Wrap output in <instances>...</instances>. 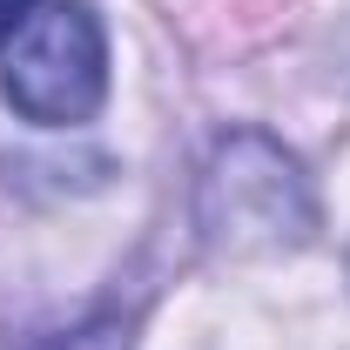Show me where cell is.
Wrapping results in <instances>:
<instances>
[{"label": "cell", "mask_w": 350, "mask_h": 350, "mask_svg": "<svg viewBox=\"0 0 350 350\" xmlns=\"http://www.w3.org/2000/svg\"><path fill=\"white\" fill-rule=\"evenodd\" d=\"M7 101L41 129H75L108 94V34L88 0H47L7 41Z\"/></svg>", "instance_id": "1"}, {"label": "cell", "mask_w": 350, "mask_h": 350, "mask_svg": "<svg viewBox=\"0 0 350 350\" xmlns=\"http://www.w3.org/2000/svg\"><path fill=\"white\" fill-rule=\"evenodd\" d=\"M317 202L304 169L269 142V135H229L202 175V229L222 250H290L304 243Z\"/></svg>", "instance_id": "2"}, {"label": "cell", "mask_w": 350, "mask_h": 350, "mask_svg": "<svg viewBox=\"0 0 350 350\" xmlns=\"http://www.w3.org/2000/svg\"><path fill=\"white\" fill-rule=\"evenodd\" d=\"M34 350H129V330L122 323H81V330H61Z\"/></svg>", "instance_id": "3"}, {"label": "cell", "mask_w": 350, "mask_h": 350, "mask_svg": "<svg viewBox=\"0 0 350 350\" xmlns=\"http://www.w3.org/2000/svg\"><path fill=\"white\" fill-rule=\"evenodd\" d=\"M34 7H41V0H0V47L27 27V14H34Z\"/></svg>", "instance_id": "4"}]
</instances>
